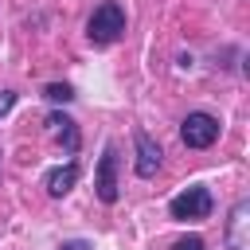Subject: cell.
<instances>
[{"label":"cell","instance_id":"10","mask_svg":"<svg viewBox=\"0 0 250 250\" xmlns=\"http://www.w3.org/2000/svg\"><path fill=\"white\" fill-rule=\"evenodd\" d=\"M172 250H207V242H203L199 234H184V238L172 242Z\"/></svg>","mask_w":250,"mask_h":250},{"label":"cell","instance_id":"5","mask_svg":"<svg viewBox=\"0 0 250 250\" xmlns=\"http://www.w3.org/2000/svg\"><path fill=\"white\" fill-rule=\"evenodd\" d=\"M133 145H137V160H133L137 176H141V180H152V176L160 172V160H164L160 145H156V141H152L145 129H137V133H133Z\"/></svg>","mask_w":250,"mask_h":250},{"label":"cell","instance_id":"8","mask_svg":"<svg viewBox=\"0 0 250 250\" xmlns=\"http://www.w3.org/2000/svg\"><path fill=\"white\" fill-rule=\"evenodd\" d=\"M74 184H78V164H74V160H70V164H59V168H51V172L43 176V188H47L51 199H62Z\"/></svg>","mask_w":250,"mask_h":250},{"label":"cell","instance_id":"11","mask_svg":"<svg viewBox=\"0 0 250 250\" xmlns=\"http://www.w3.org/2000/svg\"><path fill=\"white\" fill-rule=\"evenodd\" d=\"M12 105H16V94H12V90H0V117H4Z\"/></svg>","mask_w":250,"mask_h":250},{"label":"cell","instance_id":"3","mask_svg":"<svg viewBox=\"0 0 250 250\" xmlns=\"http://www.w3.org/2000/svg\"><path fill=\"white\" fill-rule=\"evenodd\" d=\"M219 129H223L219 117L195 109V113H188V117L180 121V141H184L188 148H211V145L219 141Z\"/></svg>","mask_w":250,"mask_h":250},{"label":"cell","instance_id":"7","mask_svg":"<svg viewBox=\"0 0 250 250\" xmlns=\"http://www.w3.org/2000/svg\"><path fill=\"white\" fill-rule=\"evenodd\" d=\"M47 133L62 145V152H66V156H70V152H78V141H82V137H78V125H74L66 113H51V117H47Z\"/></svg>","mask_w":250,"mask_h":250},{"label":"cell","instance_id":"6","mask_svg":"<svg viewBox=\"0 0 250 250\" xmlns=\"http://www.w3.org/2000/svg\"><path fill=\"white\" fill-rule=\"evenodd\" d=\"M246 230H250V203L238 199L230 207V215H227V250H250Z\"/></svg>","mask_w":250,"mask_h":250},{"label":"cell","instance_id":"9","mask_svg":"<svg viewBox=\"0 0 250 250\" xmlns=\"http://www.w3.org/2000/svg\"><path fill=\"white\" fill-rule=\"evenodd\" d=\"M43 98H47V102H62V105H66V102H74V90H70L66 82H47V86H43Z\"/></svg>","mask_w":250,"mask_h":250},{"label":"cell","instance_id":"2","mask_svg":"<svg viewBox=\"0 0 250 250\" xmlns=\"http://www.w3.org/2000/svg\"><path fill=\"white\" fill-rule=\"evenodd\" d=\"M211 207H215V199H211V188H203V184H191V188H184L180 195H172V203H168V215H172V219H180V223H188V219H207V215H211Z\"/></svg>","mask_w":250,"mask_h":250},{"label":"cell","instance_id":"1","mask_svg":"<svg viewBox=\"0 0 250 250\" xmlns=\"http://www.w3.org/2000/svg\"><path fill=\"white\" fill-rule=\"evenodd\" d=\"M121 31H125V8H121L117 0L98 4L94 16L86 20V39H90L94 47H105V43L121 39Z\"/></svg>","mask_w":250,"mask_h":250},{"label":"cell","instance_id":"12","mask_svg":"<svg viewBox=\"0 0 250 250\" xmlns=\"http://www.w3.org/2000/svg\"><path fill=\"white\" fill-rule=\"evenodd\" d=\"M59 250H90V242H86V238H70V242H62Z\"/></svg>","mask_w":250,"mask_h":250},{"label":"cell","instance_id":"4","mask_svg":"<svg viewBox=\"0 0 250 250\" xmlns=\"http://www.w3.org/2000/svg\"><path fill=\"white\" fill-rule=\"evenodd\" d=\"M94 191H98V199L102 203H117V145L113 141H105V148H102V160H98V168H94Z\"/></svg>","mask_w":250,"mask_h":250}]
</instances>
